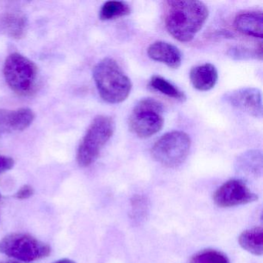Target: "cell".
Returning a JSON list of instances; mask_svg holds the SVG:
<instances>
[{"mask_svg": "<svg viewBox=\"0 0 263 263\" xmlns=\"http://www.w3.org/2000/svg\"><path fill=\"white\" fill-rule=\"evenodd\" d=\"M189 78L194 88L199 91H209L218 82V70L213 64H201L191 69Z\"/></svg>", "mask_w": 263, "mask_h": 263, "instance_id": "obj_13", "label": "cell"}, {"mask_svg": "<svg viewBox=\"0 0 263 263\" xmlns=\"http://www.w3.org/2000/svg\"><path fill=\"white\" fill-rule=\"evenodd\" d=\"M238 243L244 250L252 255H261L263 253V229L253 228L244 231L238 237Z\"/></svg>", "mask_w": 263, "mask_h": 263, "instance_id": "obj_16", "label": "cell"}, {"mask_svg": "<svg viewBox=\"0 0 263 263\" xmlns=\"http://www.w3.org/2000/svg\"><path fill=\"white\" fill-rule=\"evenodd\" d=\"M164 106L154 98H144L135 106L128 120L130 132L140 138H151L164 126Z\"/></svg>", "mask_w": 263, "mask_h": 263, "instance_id": "obj_5", "label": "cell"}, {"mask_svg": "<svg viewBox=\"0 0 263 263\" xmlns=\"http://www.w3.org/2000/svg\"><path fill=\"white\" fill-rule=\"evenodd\" d=\"M53 263H77L73 260L69 259V258H64V259L58 260Z\"/></svg>", "mask_w": 263, "mask_h": 263, "instance_id": "obj_24", "label": "cell"}, {"mask_svg": "<svg viewBox=\"0 0 263 263\" xmlns=\"http://www.w3.org/2000/svg\"><path fill=\"white\" fill-rule=\"evenodd\" d=\"M132 8L127 3L123 1H107L100 10V19L103 21H112L128 16Z\"/></svg>", "mask_w": 263, "mask_h": 263, "instance_id": "obj_18", "label": "cell"}, {"mask_svg": "<svg viewBox=\"0 0 263 263\" xmlns=\"http://www.w3.org/2000/svg\"><path fill=\"white\" fill-rule=\"evenodd\" d=\"M4 73L9 87L18 95L29 96L36 90L37 67L24 55L10 54L4 64Z\"/></svg>", "mask_w": 263, "mask_h": 263, "instance_id": "obj_4", "label": "cell"}, {"mask_svg": "<svg viewBox=\"0 0 263 263\" xmlns=\"http://www.w3.org/2000/svg\"><path fill=\"white\" fill-rule=\"evenodd\" d=\"M235 29L242 34L261 39L263 36V16L261 12L240 13L234 21Z\"/></svg>", "mask_w": 263, "mask_h": 263, "instance_id": "obj_14", "label": "cell"}, {"mask_svg": "<svg viewBox=\"0 0 263 263\" xmlns=\"http://www.w3.org/2000/svg\"><path fill=\"white\" fill-rule=\"evenodd\" d=\"M149 201L144 195H135L130 200V218L135 223H141L147 218Z\"/></svg>", "mask_w": 263, "mask_h": 263, "instance_id": "obj_19", "label": "cell"}, {"mask_svg": "<svg viewBox=\"0 0 263 263\" xmlns=\"http://www.w3.org/2000/svg\"><path fill=\"white\" fill-rule=\"evenodd\" d=\"M93 80L101 98L110 104L124 102L130 95L132 83L121 66L112 58H104L93 70Z\"/></svg>", "mask_w": 263, "mask_h": 263, "instance_id": "obj_2", "label": "cell"}, {"mask_svg": "<svg viewBox=\"0 0 263 263\" xmlns=\"http://www.w3.org/2000/svg\"><path fill=\"white\" fill-rule=\"evenodd\" d=\"M189 263H230L227 255L215 249H204L195 254Z\"/></svg>", "mask_w": 263, "mask_h": 263, "instance_id": "obj_20", "label": "cell"}, {"mask_svg": "<svg viewBox=\"0 0 263 263\" xmlns=\"http://www.w3.org/2000/svg\"><path fill=\"white\" fill-rule=\"evenodd\" d=\"M192 146V140L181 130L168 132L154 144L152 155L154 159L167 167H178L187 159Z\"/></svg>", "mask_w": 263, "mask_h": 263, "instance_id": "obj_6", "label": "cell"}, {"mask_svg": "<svg viewBox=\"0 0 263 263\" xmlns=\"http://www.w3.org/2000/svg\"><path fill=\"white\" fill-rule=\"evenodd\" d=\"M223 101L254 118L262 117L261 93L255 87H243L224 93Z\"/></svg>", "mask_w": 263, "mask_h": 263, "instance_id": "obj_9", "label": "cell"}, {"mask_svg": "<svg viewBox=\"0 0 263 263\" xmlns=\"http://www.w3.org/2000/svg\"><path fill=\"white\" fill-rule=\"evenodd\" d=\"M147 53L151 59L165 64L169 68H179L182 63V54L179 49L164 41H156L151 44Z\"/></svg>", "mask_w": 263, "mask_h": 263, "instance_id": "obj_11", "label": "cell"}, {"mask_svg": "<svg viewBox=\"0 0 263 263\" xmlns=\"http://www.w3.org/2000/svg\"><path fill=\"white\" fill-rule=\"evenodd\" d=\"M33 194H34V189H33V187L28 185V184H26L18 190V192L15 195V197L19 200H25L28 199L30 197L33 196Z\"/></svg>", "mask_w": 263, "mask_h": 263, "instance_id": "obj_22", "label": "cell"}, {"mask_svg": "<svg viewBox=\"0 0 263 263\" xmlns=\"http://www.w3.org/2000/svg\"><path fill=\"white\" fill-rule=\"evenodd\" d=\"M115 129V121L110 117L100 115L95 118L78 147L77 161L81 167H88L95 162Z\"/></svg>", "mask_w": 263, "mask_h": 263, "instance_id": "obj_3", "label": "cell"}, {"mask_svg": "<svg viewBox=\"0 0 263 263\" xmlns=\"http://www.w3.org/2000/svg\"><path fill=\"white\" fill-rule=\"evenodd\" d=\"M256 194L240 179H231L220 186L213 195L215 204L220 208H232L249 204L258 200Z\"/></svg>", "mask_w": 263, "mask_h": 263, "instance_id": "obj_8", "label": "cell"}, {"mask_svg": "<svg viewBox=\"0 0 263 263\" xmlns=\"http://www.w3.org/2000/svg\"><path fill=\"white\" fill-rule=\"evenodd\" d=\"M227 55L232 59L235 61H244V60L259 59L262 58V47L260 46L259 48L251 49L246 47H231L227 52Z\"/></svg>", "mask_w": 263, "mask_h": 263, "instance_id": "obj_21", "label": "cell"}, {"mask_svg": "<svg viewBox=\"0 0 263 263\" xmlns=\"http://www.w3.org/2000/svg\"><path fill=\"white\" fill-rule=\"evenodd\" d=\"M1 263H19L17 262V261H3V262Z\"/></svg>", "mask_w": 263, "mask_h": 263, "instance_id": "obj_25", "label": "cell"}, {"mask_svg": "<svg viewBox=\"0 0 263 263\" xmlns=\"http://www.w3.org/2000/svg\"><path fill=\"white\" fill-rule=\"evenodd\" d=\"M28 20L19 11H9L0 14V33L13 39H21L27 34Z\"/></svg>", "mask_w": 263, "mask_h": 263, "instance_id": "obj_12", "label": "cell"}, {"mask_svg": "<svg viewBox=\"0 0 263 263\" xmlns=\"http://www.w3.org/2000/svg\"><path fill=\"white\" fill-rule=\"evenodd\" d=\"M209 16V9L201 1L164 2L166 30L179 42H191L204 27Z\"/></svg>", "mask_w": 263, "mask_h": 263, "instance_id": "obj_1", "label": "cell"}, {"mask_svg": "<svg viewBox=\"0 0 263 263\" xmlns=\"http://www.w3.org/2000/svg\"><path fill=\"white\" fill-rule=\"evenodd\" d=\"M0 198H1V193H0Z\"/></svg>", "mask_w": 263, "mask_h": 263, "instance_id": "obj_26", "label": "cell"}, {"mask_svg": "<svg viewBox=\"0 0 263 263\" xmlns=\"http://www.w3.org/2000/svg\"><path fill=\"white\" fill-rule=\"evenodd\" d=\"M50 252L48 245L27 234H10L0 241L1 253L25 262L45 258Z\"/></svg>", "mask_w": 263, "mask_h": 263, "instance_id": "obj_7", "label": "cell"}, {"mask_svg": "<svg viewBox=\"0 0 263 263\" xmlns=\"http://www.w3.org/2000/svg\"><path fill=\"white\" fill-rule=\"evenodd\" d=\"M148 86L153 90L181 102H184L187 98L184 92L181 91L176 86L169 82L165 78L158 75H155L151 78Z\"/></svg>", "mask_w": 263, "mask_h": 263, "instance_id": "obj_17", "label": "cell"}, {"mask_svg": "<svg viewBox=\"0 0 263 263\" xmlns=\"http://www.w3.org/2000/svg\"><path fill=\"white\" fill-rule=\"evenodd\" d=\"M14 163L13 158L0 155V175L13 168Z\"/></svg>", "mask_w": 263, "mask_h": 263, "instance_id": "obj_23", "label": "cell"}, {"mask_svg": "<svg viewBox=\"0 0 263 263\" xmlns=\"http://www.w3.org/2000/svg\"><path fill=\"white\" fill-rule=\"evenodd\" d=\"M35 119V114L30 108L0 110V133L10 134L28 128Z\"/></svg>", "mask_w": 263, "mask_h": 263, "instance_id": "obj_10", "label": "cell"}, {"mask_svg": "<svg viewBox=\"0 0 263 263\" xmlns=\"http://www.w3.org/2000/svg\"><path fill=\"white\" fill-rule=\"evenodd\" d=\"M235 170L247 176H261L262 173V154L259 150L244 152L235 161Z\"/></svg>", "mask_w": 263, "mask_h": 263, "instance_id": "obj_15", "label": "cell"}]
</instances>
